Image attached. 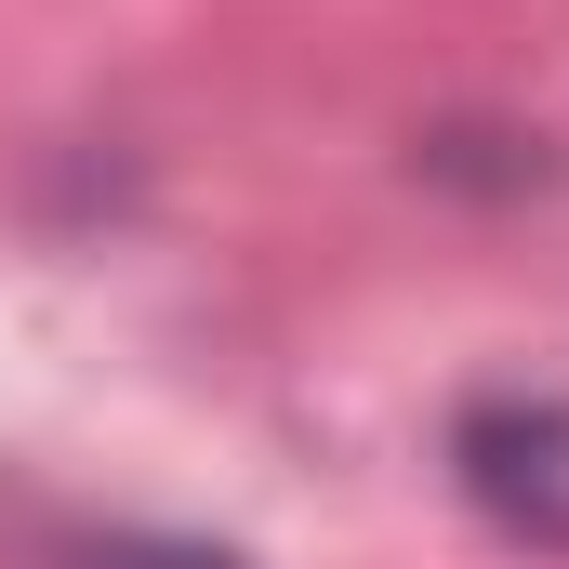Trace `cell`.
<instances>
[{"label": "cell", "instance_id": "1", "mask_svg": "<svg viewBox=\"0 0 569 569\" xmlns=\"http://www.w3.org/2000/svg\"><path fill=\"white\" fill-rule=\"evenodd\" d=\"M463 517L517 557H569V398L557 385H477L437 437Z\"/></svg>", "mask_w": 569, "mask_h": 569}, {"label": "cell", "instance_id": "2", "mask_svg": "<svg viewBox=\"0 0 569 569\" xmlns=\"http://www.w3.org/2000/svg\"><path fill=\"white\" fill-rule=\"evenodd\" d=\"M411 172H425L437 199H543L557 186V146L530 133V120H437V133H411Z\"/></svg>", "mask_w": 569, "mask_h": 569}, {"label": "cell", "instance_id": "3", "mask_svg": "<svg viewBox=\"0 0 569 569\" xmlns=\"http://www.w3.org/2000/svg\"><path fill=\"white\" fill-rule=\"evenodd\" d=\"M53 569H252V557L199 543V530H80V543H53Z\"/></svg>", "mask_w": 569, "mask_h": 569}]
</instances>
